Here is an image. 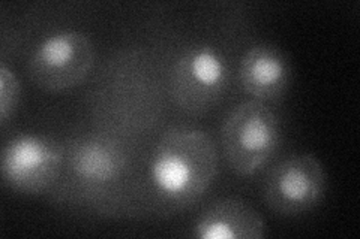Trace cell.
Here are the masks:
<instances>
[{
  "mask_svg": "<svg viewBox=\"0 0 360 239\" xmlns=\"http://www.w3.org/2000/svg\"><path fill=\"white\" fill-rule=\"evenodd\" d=\"M239 83L254 100L278 102L291 84V63L274 43L260 42L248 48L239 64Z\"/></svg>",
  "mask_w": 360,
  "mask_h": 239,
  "instance_id": "cell-7",
  "label": "cell"
},
{
  "mask_svg": "<svg viewBox=\"0 0 360 239\" xmlns=\"http://www.w3.org/2000/svg\"><path fill=\"white\" fill-rule=\"evenodd\" d=\"M229 86L225 57L206 43H197L177 57L172 71V96L188 114H205L219 104Z\"/></svg>",
  "mask_w": 360,
  "mask_h": 239,
  "instance_id": "cell-5",
  "label": "cell"
},
{
  "mask_svg": "<svg viewBox=\"0 0 360 239\" xmlns=\"http://www.w3.org/2000/svg\"><path fill=\"white\" fill-rule=\"evenodd\" d=\"M95 63L94 43L80 30H60L44 38L29 57L32 81L45 92H65L82 84Z\"/></svg>",
  "mask_w": 360,
  "mask_h": 239,
  "instance_id": "cell-3",
  "label": "cell"
},
{
  "mask_svg": "<svg viewBox=\"0 0 360 239\" xmlns=\"http://www.w3.org/2000/svg\"><path fill=\"white\" fill-rule=\"evenodd\" d=\"M63 161L62 144L50 136L17 135L4 145L0 154L2 183L22 195H41L58 179Z\"/></svg>",
  "mask_w": 360,
  "mask_h": 239,
  "instance_id": "cell-4",
  "label": "cell"
},
{
  "mask_svg": "<svg viewBox=\"0 0 360 239\" xmlns=\"http://www.w3.org/2000/svg\"><path fill=\"white\" fill-rule=\"evenodd\" d=\"M281 141V123L276 114L260 100H246L225 118L221 142L225 161L233 172L242 177L258 172Z\"/></svg>",
  "mask_w": 360,
  "mask_h": 239,
  "instance_id": "cell-2",
  "label": "cell"
},
{
  "mask_svg": "<svg viewBox=\"0 0 360 239\" xmlns=\"http://www.w3.org/2000/svg\"><path fill=\"white\" fill-rule=\"evenodd\" d=\"M20 81L13 69L0 64V123L5 124L15 112L20 102Z\"/></svg>",
  "mask_w": 360,
  "mask_h": 239,
  "instance_id": "cell-10",
  "label": "cell"
},
{
  "mask_svg": "<svg viewBox=\"0 0 360 239\" xmlns=\"http://www.w3.org/2000/svg\"><path fill=\"white\" fill-rule=\"evenodd\" d=\"M328 190V172L317 156L303 153L278 163L267 175L263 198L270 211L295 217L319 207Z\"/></svg>",
  "mask_w": 360,
  "mask_h": 239,
  "instance_id": "cell-6",
  "label": "cell"
},
{
  "mask_svg": "<svg viewBox=\"0 0 360 239\" xmlns=\"http://www.w3.org/2000/svg\"><path fill=\"white\" fill-rule=\"evenodd\" d=\"M217 172V146L205 130L194 128L168 130L155 146L149 166L158 196L180 208L205 195Z\"/></svg>",
  "mask_w": 360,
  "mask_h": 239,
  "instance_id": "cell-1",
  "label": "cell"
},
{
  "mask_svg": "<svg viewBox=\"0 0 360 239\" xmlns=\"http://www.w3.org/2000/svg\"><path fill=\"white\" fill-rule=\"evenodd\" d=\"M66 157L74 178L90 187L110 184L127 168V156L120 144L103 135H86L75 139Z\"/></svg>",
  "mask_w": 360,
  "mask_h": 239,
  "instance_id": "cell-8",
  "label": "cell"
},
{
  "mask_svg": "<svg viewBox=\"0 0 360 239\" xmlns=\"http://www.w3.org/2000/svg\"><path fill=\"white\" fill-rule=\"evenodd\" d=\"M193 235L198 239H263L267 226L250 203L239 198H225L198 215Z\"/></svg>",
  "mask_w": 360,
  "mask_h": 239,
  "instance_id": "cell-9",
  "label": "cell"
}]
</instances>
